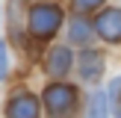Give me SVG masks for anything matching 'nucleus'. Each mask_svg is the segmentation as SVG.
<instances>
[{
    "label": "nucleus",
    "mask_w": 121,
    "mask_h": 118,
    "mask_svg": "<svg viewBox=\"0 0 121 118\" xmlns=\"http://www.w3.org/2000/svg\"><path fill=\"white\" fill-rule=\"evenodd\" d=\"M118 118H121V109H118Z\"/></svg>",
    "instance_id": "nucleus-11"
},
{
    "label": "nucleus",
    "mask_w": 121,
    "mask_h": 118,
    "mask_svg": "<svg viewBox=\"0 0 121 118\" xmlns=\"http://www.w3.org/2000/svg\"><path fill=\"white\" fill-rule=\"evenodd\" d=\"M6 65H9V53H6V44L0 41V80L6 77Z\"/></svg>",
    "instance_id": "nucleus-10"
},
{
    "label": "nucleus",
    "mask_w": 121,
    "mask_h": 118,
    "mask_svg": "<svg viewBox=\"0 0 121 118\" xmlns=\"http://www.w3.org/2000/svg\"><path fill=\"white\" fill-rule=\"evenodd\" d=\"M98 33L104 35L106 41H121V9H106V12H100V18H98Z\"/></svg>",
    "instance_id": "nucleus-4"
},
{
    "label": "nucleus",
    "mask_w": 121,
    "mask_h": 118,
    "mask_svg": "<svg viewBox=\"0 0 121 118\" xmlns=\"http://www.w3.org/2000/svg\"><path fill=\"white\" fill-rule=\"evenodd\" d=\"M44 103H47V109H50V115L65 118L77 106V92L71 86H65V83H53V86H47V92H44Z\"/></svg>",
    "instance_id": "nucleus-2"
},
{
    "label": "nucleus",
    "mask_w": 121,
    "mask_h": 118,
    "mask_svg": "<svg viewBox=\"0 0 121 118\" xmlns=\"http://www.w3.org/2000/svg\"><path fill=\"white\" fill-rule=\"evenodd\" d=\"M59 24H62V9H59V6L41 3V6H33V9H30V30H33V35H39V38H50L59 30Z\"/></svg>",
    "instance_id": "nucleus-1"
},
{
    "label": "nucleus",
    "mask_w": 121,
    "mask_h": 118,
    "mask_svg": "<svg viewBox=\"0 0 121 118\" xmlns=\"http://www.w3.org/2000/svg\"><path fill=\"white\" fill-rule=\"evenodd\" d=\"M68 68H71V50L68 47H53L50 56H47V74L62 77V74H68Z\"/></svg>",
    "instance_id": "nucleus-5"
},
{
    "label": "nucleus",
    "mask_w": 121,
    "mask_h": 118,
    "mask_svg": "<svg viewBox=\"0 0 121 118\" xmlns=\"http://www.w3.org/2000/svg\"><path fill=\"white\" fill-rule=\"evenodd\" d=\"M104 3V0H74V6L80 12H89V9H98V6Z\"/></svg>",
    "instance_id": "nucleus-9"
},
{
    "label": "nucleus",
    "mask_w": 121,
    "mask_h": 118,
    "mask_svg": "<svg viewBox=\"0 0 121 118\" xmlns=\"http://www.w3.org/2000/svg\"><path fill=\"white\" fill-rule=\"evenodd\" d=\"M109 92H95L89 97V106H86V118H109Z\"/></svg>",
    "instance_id": "nucleus-7"
},
{
    "label": "nucleus",
    "mask_w": 121,
    "mask_h": 118,
    "mask_svg": "<svg viewBox=\"0 0 121 118\" xmlns=\"http://www.w3.org/2000/svg\"><path fill=\"white\" fill-rule=\"evenodd\" d=\"M9 118H39V97L35 94H15L6 103Z\"/></svg>",
    "instance_id": "nucleus-3"
},
{
    "label": "nucleus",
    "mask_w": 121,
    "mask_h": 118,
    "mask_svg": "<svg viewBox=\"0 0 121 118\" xmlns=\"http://www.w3.org/2000/svg\"><path fill=\"white\" fill-rule=\"evenodd\" d=\"M89 35H92V30H89V24L83 21V18H77V21L71 24V38H74V41H86Z\"/></svg>",
    "instance_id": "nucleus-8"
},
{
    "label": "nucleus",
    "mask_w": 121,
    "mask_h": 118,
    "mask_svg": "<svg viewBox=\"0 0 121 118\" xmlns=\"http://www.w3.org/2000/svg\"><path fill=\"white\" fill-rule=\"evenodd\" d=\"M100 71H104V59H100L98 50H83L80 56V74L86 77V80H98Z\"/></svg>",
    "instance_id": "nucleus-6"
}]
</instances>
